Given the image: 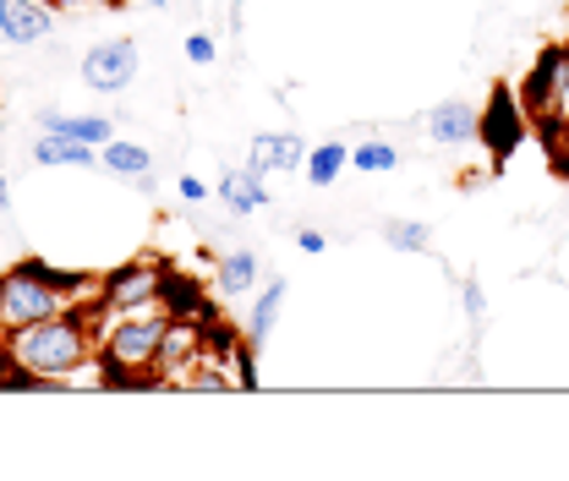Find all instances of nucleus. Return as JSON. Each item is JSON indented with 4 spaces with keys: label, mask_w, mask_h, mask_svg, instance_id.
Returning <instances> with one entry per match:
<instances>
[{
    "label": "nucleus",
    "mask_w": 569,
    "mask_h": 481,
    "mask_svg": "<svg viewBox=\"0 0 569 481\" xmlns=\"http://www.w3.org/2000/svg\"><path fill=\"white\" fill-rule=\"evenodd\" d=\"M50 6H56V0H50Z\"/></svg>",
    "instance_id": "29"
},
{
    "label": "nucleus",
    "mask_w": 569,
    "mask_h": 481,
    "mask_svg": "<svg viewBox=\"0 0 569 481\" xmlns=\"http://www.w3.org/2000/svg\"><path fill=\"white\" fill-rule=\"evenodd\" d=\"M148 6H153V11H164V6H170V0H148Z\"/></svg>",
    "instance_id": "26"
},
{
    "label": "nucleus",
    "mask_w": 569,
    "mask_h": 481,
    "mask_svg": "<svg viewBox=\"0 0 569 481\" xmlns=\"http://www.w3.org/2000/svg\"><path fill=\"white\" fill-rule=\"evenodd\" d=\"M515 93H520L526 121H537L542 132L565 127V110H569V56H565V44H548V50L531 61L526 82H520Z\"/></svg>",
    "instance_id": "4"
},
{
    "label": "nucleus",
    "mask_w": 569,
    "mask_h": 481,
    "mask_svg": "<svg viewBox=\"0 0 569 481\" xmlns=\"http://www.w3.org/2000/svg\"><path fill=\"white\" fill-rule=\"evenodd\" d=\"M203 355H209V323L176 312V318L164 323V340H159V383H181Z\"/></svg>",
    "instance_id": "6"
},
{
    "label": "nucleus",
    "mask_w": 569,
    "mask_h": 481,
    "mask_svg": "<svg viewBox=\"0 0 569 481\" xmlns=\"http://www.w3.org/2000/svg\"><path fill=\"white\" fill-rule=\"evenodd\" d=\"M170 279L176 274L159 258H132V263H121V269H110L99 279V301H104V312H121V307H138L148 295H164Z\"/></svg>",
    "instance_id": "5"
},
{
    "label": "nucleus",
    "mask_w": 569,
    "mask_h": 481,
    "mask_svg": "<svg viewBox=\"0 0 569 481\" xmlns=\"http://www.w3.org/2000/svg\"><path fill=\"white\" fill-rule=\"evenodd\" d=\"M33 164H77V170H88V164H99V148L61 138V132H44V138H33Z\"/></svg>",
    "instance_id": "15"
},
{
    "label": "nucleus",
    "mask_w": 569,
    "mask_h": 481,
    "mask_svg": "<svg viewBox=\"0 0 569 481\" xmlns=\"http://www.w3.org/2000/svg\"><path fill=\"white\" fill-rule=\"evenodd\" d=\"M6 208H11V181L0 176V213H6Z\"/></svg>",
    "instance_id": "25"
},
{
    "label": "nucleus",
    "mask_w": 569,
    "mask_h": 481,
    "mask_svg": "<svg viewBox=\"0 0 569 481\" xmlns=\"http://www.w3.org/2000/svg\"><path fill=\"white\" fill-rule=\"evenodd\" d=\"M176 192H181L187 203H203V198H209L213 187H209V181H198V176H181V181H176Z\"/></svg>",
    "instance_id": "24"
},
{
    "label": "nucleus",
    "mask_w": 569,
    "mask_h": 481,
    "mask_svg": "<svg viewBox=\"0 0 569 481\" xmlns=\"http://www.w3.org/2000/svg\"><path fill=\"white\" fill-rule=\"evenodd\" d=\"M280 307H284V279H269V284L258 290V307H252V318H247V340H252V344L269 340V329H274Z\"/></svg>",
    "instance_id": "18"
},
{
    "label": "nucleus",
    "mask_w": 569,
    "mask_h": 481,
    "mask_svg": "<svg viewBox=\"0 0 569 481\" xmlns=\"http://www.w3.org/2000/svg\"><path fill=\"white\" fill-rule=\"evenodd\" d=\"M383 241H389L395 252H427V247H432V230L417 224V219H389V224H383Z\"/></svg>",
    "instance_id": "20"
},
{
    "label": "nucleus",
    "mask_w": 569,
    "mask_h": 481,
    "mask_svg": "<svg viewBox=\"0 0 569 481\" xmlns=\"http://www.w3.org/2000/svg\"><path fill=\"white\" fill-rule=\"evenodd\" d=\"M93 301H99V279L56 274L44 263H11L0 269V334L61 318V312H82Z\"/></svg>",
    "instance_id": "2"
},
{
    "label": "nucleus",
    "mask_w": 569,
    "mask_h": 481,
    "mask_svg": "<svg viewBox=\"0 0 569 481\" xmlns=\"http://www.w3.org/2000/svg\"><path fill=\"white\" fill-rule=\"evenodd\" d=\"M39 127H44V132H61V138L93 142V148H104V142L116 138V127H110L104 116H61V110H39Z\"/></svg>",
    "instance_id": "14"
},
{
    "label": "nucleus",
    "mask_w": 569,
    "mask_h": 481,
    "mask_svg": "<svg viewBox=\"0 0 569 481\" xmlns=\"http://www.w3.org/2000/svg\"><path fill=\"white\" fill-rule=\"evenodd\" d=\"M477 138L488 142L493 159H509V153L520 148V138H526L520 93H509V88H493V93H488V104H482V116H477Z\"/></svg>",
    "instance_id": "8"
},
{
    "label": "nucleus",
    "mask_w": 569,
    "mask_h": 481,
    "mask_svg": "<svg viewBox=\"0 0 569 481\" xmlns=\"http://www.w3.org/2000/svg\"><path fill=\"white\" fill-rule=\"evenodd\" d=\"M460 295H466V318H471V329H482V323H488V295H482V284H477V279H466V284H460Z\"/></svg>",
    "instance_id": "21"
},
{
    "label": "nucleus",
    "mask_w": 569,
    "mask_h": 481,
    "mask_svg": "<svg viewBox=\"0 0 569 481\" xmlns=\"http://www.w3.org/2000/svg\"><path fill=\"white\" fill-rule=\"evenodd\" d=\"M213 192L224 198L230 213H258V208L269 203V192H263V170H252V164H247V170H224Z\"/></svg>",
    "instance_id": "12"
},
{
    "label": "nucleus",
    "mask_w": 569,
    "mask_h": 481,
    "mask_svg": "<svg viewBox=\"0 0 569 481\" xmlns=\"http://www.w3.org/2000/svg\"><path fill=\"white\" fill-rule=\"evenodd\" d=\"M427 132H432V142L455 148V142L477 138V110H471V104H460V99H443V104H432Z\"/></svg>",
    "instance_id": "13"
},
{
    "label": "nucleus",
    "mask_w": 569,
    "mask_h": 481,
    "mask_svg": "<svg viewBox=\"0 0 569 481\" xmlns=\"http://www.w3.org/2000/svg\"><path fill=\"white\" fill-rule=\"evenodd\" d=\"M307 142L296 138V132H263V138H252V153H247V164L252 170H307Z\"/></svg>",
    "instance_id": "10"
},
{
    "label": "nucleus",
    "mask_w": 569,
    "mask_h": 481,
    "mask_svg": "<svg viewBox=\"0 0 569 481\" xmlns=\"http://www.w3.org/2000/svg\"><path fill=\"white\" fill-rule=\"evenodd\" d=\"M138 77V44L132 39H104L93 50H82V82L93 93H127Z\"/></svg>",
    "instance_id": "7"
},
{
    "label": "nucleus",
    "mask_w": 569,
    "mask_h": 481,
    "mask_svg": "<svg viewBox=\"0 0 569 481\" xmlns=\"http://www.w3.org/2000/svg\"><path fill=\"white\" fill-rule=\"evenodd\" d=\"M395 164H400V148L383 138H367L351 148V170H361V176H389Z\"/></svg>",
    "instance_id": "19"
},
{
    "label": "nucleus",
    "mask_w": 569,
    "mask_h": 481,
    "mask_svg": "<svg viewBox=\"0 0 569 481\" xmlns=\"http://www.w3.org/2000/svg\"><path fill=\"white\" fill-rule=\"evenodd\" d=\"M164 323L170 318H121L116 312V323H93L99 329V344H93V355H99V372H104V383H116V389H138V383H159V340H164Z\"/></svg>",
    "instance_id": "3"
},
{
    "label": "nucleus",
    "mask_w": 569,
    "mask_h": 481,
    "mask_svg": "<svg viewBox=\"0 0 569 481\" xmlns=\"http://www.w3.org/2000/svg\"><path fill=\"white\" fill-rule=\"evenodd\" d=\"M93 312H99V301L82 312H61V318L0 334V383L6 389H56V383H71L82 367H93V344H99Z\"/></svg>",
    "instance_id": "1"
},
{
    "label": "nucleus",
    "mask_w": 569,
    "mask_h": 481,
    "mask_svg": "<svg viewBox=\"0 0 569 481\" xmlns=\"http://www.w3.org/2000/svg\"><path fill=\"white\" fill-rule=\"evenodd\" d=\"M565 127H569V110H565Z\"/></svg>",
    "instance_id": "27"
},
{
    "label": "nucleus",
    "mask_w": 569,
    "mask_h": 481,
    "mask_svg": "<svg viewBox=\"0 0 569 481\" xmlns=\"http://www.w3.org/2000/svg\"><path fill=\"white\" fill-rule=\"evenodd\" d=\"M565 56H569V39H565Z\"/></svg>",
    "instance_id": "28"
},
{
    "label": "nucleus",
    "mask_w": 569,
    "mask_h": 481,
    "mask_svg": "<svg viewBox=\"0 0 569 481\" xmlns=\"http://www.w3.org/2000/svg\"><path fill=\"white\" fill-rule=\"evenodd\" d=\"M346 164H351V148H346V138L318 142V148L307 153V181H312V187H335Z\"/></svg>",
    "instance_id": "16"
},
{
    "label": "nucleus",
    "mask_w": 569,
    "mask_h": 481,
    "mask_svg": "<svg viewBox=\"0 0 569 481\" xmlns=\"http://www.w3.org/2000/svg\"><path fill=\"white\" fill-rule=\"evenodd\" d=\"M296 247H301L307 258H318V252H329V236H323V230H312V224H301V230H296Z\"/></svg>",
    "instance_id": "23"
},
{
    "label": "nucleus",
    "mask_w": 569,
    "mask_h": 481,
    "mask_svg": "<svg viewBox=\"0 0 569 481\" xmlns=\"http://www.w3.org/2000/svg\"><path fill=\"white\" fill-rule=\"evenodd\" d=\"M99 164L116 170V176H148V170H153V153L132 138H110L104 148H99Z\"/></svg>",
    "instance_id": "17"
},
{
    "label": "nucleus",
    "mask_w": 569,
    "mask_h": 481,
    "mask_svg": "<svg viewBox=\"0 0 569 481\" xmlns=\"http://www.w3.org/2000/svg\"><path fill=\"white\" fill-rule=\"evenodd\" d=\"M50 28H56L50 0H0V39H6V44L28 50V44L50 39Z\"/></svg>",
    "instance_id": "9"
},
{
    "label": "nucleus",
    "mask_w": 569,
    "mask_h": 481,
    "mask_svg": "<svg viewBox=\"0 0 569 481\" xmlns=\"http://www.w3.org/2000/svg\"><path fill=\"white\" fill-rule=\"evenodd\" d=\"M258 279H263V274H258V252H252V247L213 258V284H219V295H224V301L252 295V290H258Z\"/></svg>",
    "instance_id": "11"
},
{
    "label": "nucleus",
    "mask_w": 569,
    "mask_h": 481,
    "mask_svg": "<svg viewBox=\"0 0 569 481\" xmlns=\"http://www.w3.org/2000/svg\"><path fill=\"white\" fill-rule=\"evenodd\" d=\"M213 56H219V50H213L209 33H187V61H192V67H209Z\"/></svg>",
    "instance_id": "22"
}]
</instances>
